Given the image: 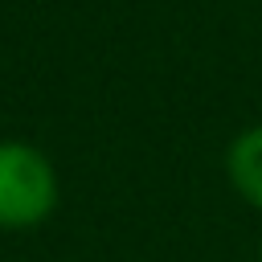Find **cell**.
Returning <instances> with one entry per match:
<instances>
[{
	"mask_svg": "<svg viewBox=\"0 0 262 262\" xmlns=\"http://www.w3.org/2000/svg\"><path fill=\"white\" fill-rule=\"evenodd\" d=\"M57 201V180L49 160L16 139L0 143V225L4 229H25L49 217Z\"/></svg>",
	"mask_w": 262,
	"mask_h": 262,
	"instance_id": "1",
	"label": "cell"
},
{
	"mask_svg": "<svg viewBox=\"0 0 262 262\" xmlns=\"http://www.w3.org/2000/svg\"><path fill=\"white\" fill-rule=\"evenodd\" d=\"M229 180L250 205L262 209V127H254V131L233 139V147H229Z\"/></svg>",
	"mask_w": 262,
	"mask_h": 262,
	"instance_id": "2",
	"label": "cell"
}]
</instances>
